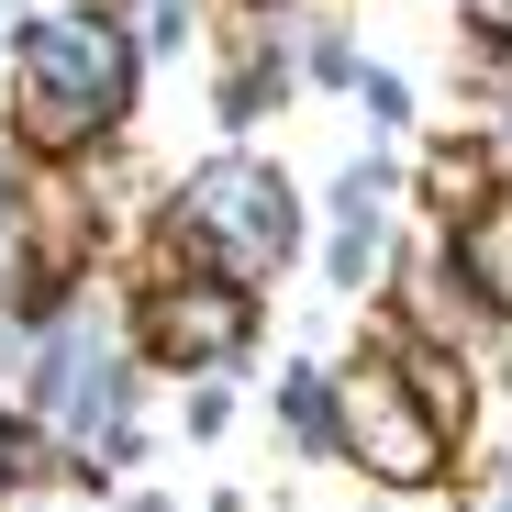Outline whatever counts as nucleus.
I'll list each match as a JSON object with an SVG mask.
<instances>
[{"label": "nucleus", "instance_id": "5", "mask_svg": "<svg viewBox=\"0 0 512 512\" xmlns=\"http://www.w3.org/2000/svg\"><path fill=\"white\" fill-rule=\"evenodd\" d=\"M334 457H346L368 490H390V501H412V490H457V457H468V446L435 435V412L412 401L401 357L379 346V323L334 357Z\"/></svg>", "mask_w": 512, "mask_h": 512}, {"label": "nucleus", "instance_id": "10", "mask_svg": "<svg viewBox=\"0 0 512 512\" xmlns=\"http://www.w3.org/2000/svg\"><path fill=\"white\" fill-rule=\"evenodd\" d=\"M379 346L401 357L412 401L435 412V435H446V446H468V435H479V357H435V346H401V334H379Z\"/></svg>", "mask_w": 512, "mask_h": 512}, {"label": "nucleus", "instance_id": "8", "mask_svg": "<svg viewBox=\"0 0 512 512\" xmlns=\"http://www.w3.org/2000/svg\"><path fill=\"white\" fill-rule=\"evenodd\" d=\"M435 256H446V268L468 279V301H479V312L512 334V179H501L479 212H457V223L435 234Z\"/></svg>", "mask_w": 512, "mask_h": 512}, {"label": "nucleus", "instance_id": "18", "mask_svg": "<svg viewBox=\"0 0 512 512\" xmlns=\"http://www.w3.org/2000/svg\"><path fill=\"white\" fill-rule=\"evenodd\" d=\"M0 34H12V0H0Z\"/></svg>", "mask_w": 512, "mask_h": 512}, {"label": "nucleus", "instance_id": "2", "mask_svg": "<svg viewBox=\"0 0 512 512\" xmlns=\"http://www.w3.org/2000/svg\"><path fill=\"white\" fill-rule=\"evenodd\" d=\"M145 357H134V312L123 279L90 268L67 301L34 312V401L23 423L67 457V479H145L156 435H145Z\"/></svg>", "mask_w": 512, "mask_h": 512}, {"label": "nucleus", "instance_id": "12", "mask_svg": "<svg viewBox=\"0 0 512 512\" xmlns=\"http://www.w3.org/2000/svg\"><path fill=\"white\" fill-rule=\"evenodd\" d=\"M123 23H134V45H145V67H156V56H190V45H201L212 0H134Z\"/></svg>", "mask_w": 512, "mask_h": 512}, {"label": "nucleus", "instance_id": "19", "mask_svg": "<svg viewBox=\"0 0 512 512\" xmlns=\"http://www.w3.org/2000/svg\"><path fill=\"white\" fill-rule=\"evenodd\" d=\"M245 12H279V0H245Z\"/></svg>", "mask_w": 512, "mask_h": 512}, {"label": "nucleus", "instance_id": "16", "mask_svg": "<svg viewBox=\"0 0 512 512\" xmlns=\"http://www.w3.org/2000/svg\"><path fill=\"white\" fill-rule=\"evenodd\" d=\"M490 501H501V512H512V446H501V457H490Z\"/></svg>", "mask_w": 512, "mask_h": 512}, {"label": "nucleus", "instance_id": "11", "mask_svg": "<svg viewBox=\"0 0 512 512\" xmlns=\"http://www.w3.org/2000/svg\"><path fill=\"white\" fill-rule=\"evenodd\" d=\"M346 101L368 112V134H379V145H401V134L423 123V90H412L401 67H379V56H357V78H346Z\"/></svg>", "mask_w": 512, "mask_h": 512}, {"label": "nucleus", "instance_id": "3", "mask_svg": "<svg viewBox=\"0 0 512 512\" xmlns=\"http://www.w3.org/2000/svg\"><path fill=\"white\" fill-rule=\"evenodd\" d=\"M134 245L179 256V268H212V279H245V290H279V268H301V245H312V212H301V179L279 156L212 145L201 167H179L156 190Z\"/></svg>", "mask_w": 512, "mask_h": 512}, {"label": "nucleus", "instance_id": "4", "mask_svg": "<svg viewBox=\"0 0 512 512\" xmlns=\"http://www.w3.org/2000/svg\"><path fill=\"white\" fill-rule=\"evenodd\" d=\"M123 312H134L145 379H245L256 334H268V290L179 268V256H156V245H145V268L123 279Z\"/></svg>", "mask_w": 512, "mask_h": 512}, {"label": "nucleus", "instance_id": "9", "mask_svg": "<svg viewBox=\"0 0 512 512\" xmlns=\"http://www.w3.org/2000/svg\"><path fill=\"white\" fill-rule=\"evenodd\" d=\"M268 423L290 435V457H334V357L323 346H290L268 368Z\"/></svg>", "mask_w": 512, "mask_h": 512}, {"label": "nucleus", "instance_id": "14", "mask_svg": "<svg viewBox=\"0 0 512 512\" xmlns=\"http://www.w3.org/2000/svg\"><path fill=\"white\" fill-rule=\"evenodd\" d=\"M234 412H245L234 379H179V435H190V446H223V435H234Z\"/></svg>", "mask_w": 512, "mask_h": 512}, {"label": "nucleus", "instance_id": "15", "mask_svg": "<svg viewBox=\"0 0 512 512\" xmlns=\"http://www.w3.org/2000/svg\"><path fill=\"white\" fill-rule=\"evenodd\" d=\"M23 401H34V312L0 301V412H23Z\"/></svg>", "mask_w": 512, "mask_h": 512}, {"label": "nucleus", "instance_id": "6", "mask_svg": "<svg viewBox=\"0 0 512 512\" xmlns=\"http://www.w3.org/2000/svg\"><path fill=\"white\" fill-rule=\"evenodd\" d=\"M401 145H368V156H346V179L323 190V234H312V256H323V290L334 301H379V279H390V256H401Z\"/></svg>", "mask_w": 512, "mask_h": 512}, {"label": "nucleus", "instance_id": "17", "mask_svg": "<svg viewBox=\"0 0 512 512\" xmlns=\"http://www.w3.org/2000/svg\"><path fill=\"white\" fill-rule=\"evenodd\" d=\"M134 512H179V501H156V490H134Z\"/></svg>", "mask_w": 512, "mask_h": 512}, {"label": "nucleus", "instance_id": "7", "mask_svg": "<svg viewBox=\"0 0 512 512\" xmlns=\"http://www.w3.org/2000/svg\"><path fill=\"white\" fill-rule=\"evenodd\" d=\"M501 179H512V167H501L490 134H446V145H423V156L401 167V223H412V234H446V223L479 212Z\"/></svg>", "mask_w": 512, "mask_h": 512}, {"label": "nucleus", "instance_id": "13", "mask_svg": "<svg viewBox=\"0 0 512 512\" xmlns=\"http://www.w3.org/2000/svg\"><path fill=\"white\" fill-rule=\"evenodd\" d=\"M45 479H67V457L34 435L23 412H0V501H23V490H45Z\"/></svg>", "mask_w": 512, "mask_h": 512}, {"label": "nucleus", "instance_id": "1", "mask_svg": "<svg viewBox=\"0 0 512 512\" xmlns=\"http://www.w3.org/2000/svg\"><path fill=\"white\" fill-rule=\"evenodd\" d=\"M145 101V45L123 23V0H23L0 34V123L12 156L34 167H78L134 134Z\"/></svg>", "mask_w": 512, "mask_h": 512}]
</instances>
